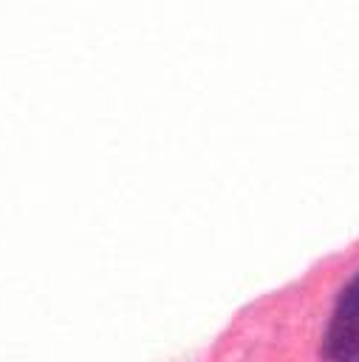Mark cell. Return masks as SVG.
<instances>
[{
	"instance_id": "6da1fadb",
	"label": "cell",
	"mask_w": 359,
	"mask_h": 362,
	"mask_svg": "<svg viewBox=\"0 0 359 362\" xmlns=\"http://www.w3.org/2000/svg\"><path fill=\"white\" fill-rule=\"evenodd\" d=\"M325 362H359V272L342 286L325 334H322Z\"/></svg>"
}]
</instances>
